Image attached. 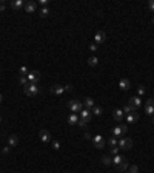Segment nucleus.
Segmentation results:
<instances>
[{
    "mask_svg": "<svg viewBox=\"0 0 154 173\" xmlns=\"http://www.w3.org/2000/svg\"><path fill=\"white\" fill-rule=\"evenodd\" d=\"M23 91H25V94H26V96L34 97V96H37V94H39L40 88L37 87V83H28V85H25Z\"/></svg>",
    "mask_w": 154,
    "mask_h": 173,
    "instance_id": "nucleus-1",
    "label": "nucleus"
},
{
    "mask_svg": "<svg viewBox=\"0 0 154 173\" xmlns=\"http://www.w3.org/2000/svg\"><path fill=\"white\" fill-rule=\"evenodd\" d=\"M68 108H70L72 113H77V114H79V113L83 110V104H82L80 101H77V99H72V101L68 102Z\"/></svg>",
    "mask_w": 154,
    "mask_h": 173,
    "instance_id": "nucleus-2",
    "label": "nucleus"
},
{
    "mask_svg": "<svg viewBox=\"0 0 154 173\" xmlns=\"http://www.w3.org/2000/svg\"><path fill=\"white\" fill-rule=\"evenodd\" d=\"M126 131H128V127H126L125 124H122V125H117V127H114V128L111 130L112 136H114V137H119V139L126 135Z\"/></svg>",
    "mask_w": 154,
    "mask_h": 173,
    "instance_id": "nucleus-3",
    "label": "nucleus"
},
{
    "mask_svg": "<svg viewBox=\"0 0 154 173\" xmlns=\"http://www.w3.org/2000/svg\"><path fill=\"white\" fill-rule=\"evenodd\" d=\"M117 147L122 148V150H129L131 147H133V141H131L129 137L123 136V137H120V139H119V144H117Z\"/></svg>",
    "mask_w": 154,
    "mask_h": 173,
    "instance_id": "nucleus-4",
    "label": "nucleus"
},
{
    "mask_svg": "<svg viewBox=\"0 0 154 173\" xmlns=\"http://www.w3.org/2000/svg\"><path fill=\"white\" fill-rule=\"evenodd\" d=\"M39 137H40V141H42L43 144L51 142V139H52L51 133H49L48 130H40V131H39Z\"/></svg>",
    "mask_w": 154,
    "mask_h": 173,
    "instance_id": "nucleus-5",
    "label": "nucleus"
},
{
    "mask_svg": "<svg viewBox=\"0 0 154 173\" xmlns=\"http://www.w3.org/2000/svg\"><path fill=\"white\" fill-rule=\"evenodd\" d=\"M93 144L96 148H103L105 147V139L102 137V135H94L93 136Z\"/></svg>",
    "mask_w": 154,
    "mask_h": 173,
    "instance_id": "nucleus-6",
    "label": "nucleus"
},
{
    "mask_svg": "<svg viewBox=\"0 0 154 173\" xmlns=\"http://www.w3.org/2000/svg\"><path fill=\"white\" fill-rule=\"evenodd\" d=\"M26 77H28V83H37L40 81V73L37 70H34V71H29Z\"/></svg>",
    "mask_w": 154,
    "mask_h": 173,
    "instance_id": "nucleus-7",
    "label": "nucleus"
},
{
    "mask_svg": "<svg viewBox=\"0 0 154 173\" xmlns=\"http://www.w3.org/2000/svg\"><path fill=\"white\" fill-rule=\"evenodd\" d=\"M128 105H131L134 110H137L140 105H142V99H140L139 96H133V97H129V99H128Z\"/></svg>",
    "mask_w": 154,
    "mask_h": 173,
    "instance_id": "nucleus-8",
    "label": "nucleus"
},
{
    "mask_svg": "<svg viewBox=\"0 0 154 173\" xmlns=\"http://www.w3.org/2000/svg\"><path fill=\"white\" fill-rule=\"evenodd\" d=\"M145 113H147L148 116H153L154 114V101L153 99L147 101V104H145Z\"/></svg>",
    "mask_w": 154,
    "mask_h": 173,
    "instance_id": "nucleus-9",
    "label": "nucleus"
},
{
    "mask_svg": "<svg viewBox=\"0 0 154 173\" xmlns=\"http://www.w3.org/2000/svg\"><path fill=\"white\" fill-rule=\"evenodd\" d=\"M105 39H106V34L103 33V31H97L96 34H94V43H103L105 42Z\"/></svg>",
    "mask_w": 154,
    "mask_h": 173,
    "instance_id": "nucleus-10",
    "label": "nucleus"
},
{
    "mask_svg": "<svg viewBox=\"0 0 154 173\" xmlns=\"http://www.w3.org/2000/svg\"><path fill=\"white\" fill-rule=\"evenodd\" d=\"M79 118L80 119H85V121H91V118H93V113H91V110H88V108H83L82 111L79 113Z\"/></svg>",
    "mask_w": 154,
    "mask_h": 173,
    "instance_id": "nucleus-11",
    "label": "nucleus"
},
{
    "mask_svg": "<svg viewBox=\"0 0 154 173\" xmlns=\"http://www.w3.org/2000/svg\"><path fill=\"white\" fill-rule=\"evenodd\" d=\"M51 93L52 94H56V96H60L65 93V87H62V85H54L51 87Z\"/></svg>",
    "mask_w": 154,
    "mask_h": 173,
    "instance_id": "nucleus-12",
    "label": "nucleus"
},
{
    "mask_svg": "<svg viewBox=\"0 0 154 173\" xmlns=\"http://www.w3.org/2000/svg\"><path fill=\"white\" fill-rule=\"evenodd\" d=\"M123 114H125V113H123V110H120V108H116L114 111H112V118H114L117 122H120L122 119H123Z\"/></svg>",
    "mask_w": 154,
    "mask_h": 173,
    "instance_id": "nucleus-13",
    "label": "nucleus"
},
{
    "mask_svg": "<svg viewBox=\"0 0 154 173\" xmlns=\"http://www.w3.org/2000/svg\"><path fill=\"white\" fill-rule=\"evenodd\" d=\"M137 121H139V114L136 113V111L126 114V122H128V124H134V122H137Z\"/></svg>",
    "mask_w": 154,
    "mask_h": 173,
    "instance_id": "nucleus-14",
    "label": "nucleus"
},
{
    "mask_svg": "<svg viewBox=\"0 0 154 173\" xmlns=\"http://www.w3.org/2000/svg\"><path fill=\"white\" fill-rule=\"evenodd\" d=\"M10 5H11V8H12V10H22V8H23V5H25V3H23V0H12V2L10 3Z\"/></svg>",
    "mask_w": 154,
    "mask_h": 173,
    "instance_id": "nucleus-15",
    "label": "nucleus"
},
{
    "mask_svg": "<svg viewBox=\"0 0 154 173\" xmlns=\"http://www.w3.org/2000/svg\"><path fill=\"white\" fill-rule=\"evenodd\" d=\"M79 114L77 113H71L70 116H68V124H70V125H76L77 122H79Z\"/></svg>",
    "mask_w": 154,
    "mask_h": 173,
    "instance_id": "nucleus-16",
    "label": "nucleus"
},
{
    "mask_svg": "<svg viewBox=\"0 0 154 173\" xmlns=\"http://www.w3.org/2000/svg\"><path fill=\"white\" fill-rule=\"evenodd\" d=\"M35 10H37V3L35 2H28L25 5V11L26 12H35Z\"/></svg>",
    "mask_w": 154,
    "mask_h": 173,
    "instance_id": "nucleus-17",
    "label": "nucleus"
},
{
    "mask_svg": "<svg viewBox=\"0 0 154 173\" xmlns=\"http://www.w3.org/2000/svg\"><path fill=\"white\" fill-rule=\"evenodd\" d=\"M93 107H96V105H94V99L93 97H87V99L83 101V108L93 110Z\"/></svg>",
    "mask_w": 154,
    "mask_h": 173,
    "instance_id": "nucleus-18",
    "label": "nucleus"
},
{
    "mask_svg": "<svg viewBox=\"0 0 154 173\" xmlns=\"http://www.w3.org/2000/svg\"><path fill=\"white\" fill-rule=\"evenodd\" d=\"M129 81L128 79H120V82H119V87H120V90H123V91H126V90H129Z\"/></svg>",
    "mask_w": 154,
    "mask_h": 173,
    "instance_id": "nucleus-19",
    "label": "nucleus"
},
{
    "mask_svg": "<svg viewBox=\"0 0 154 173\" xmlns=\"http://www.w3.org/2000/svg\"><path fill=\"white\" fill-rule=\"evenodd\" d=\"M128 167H129V162H128V159H125V161H122L116 168H117L119 172H126V170H128Z\"/></svg>",
    "mask_w": 154,
    "mask_h": 173,
    "instance_id": "nucleus-20",
    "label": "nucleus"
},
{
    "mask_svg": "<svg viewBox=\"0 0 154 173\" xmlns=\"http://www.w3.org/2000/svg\"><path fill=\"white\" fill-rule=\"evenodd\" d=\"M125 156H122V155H116V156L114 158H112V164H111V165H114V167H117V165H119V164L122 162V161H125Z\"/></svg>",
    "mask_w": 154,
    "mask_h": 173,
    "instance_id": "nucleus-21",
    "label": "nucleus"
},
{
    "mask_svg": "<svg viewBox=\"0 0 154 173\" xmlns=\"http://www.w3.org/2000/svg\"><path fill=\"white\" fill-rule=\"evenodd\" d=\"M8 141H10V147H16V145L19 144V137H17L16 135H11Z\"/></svg>",
    "mask_w": 154,
    "mask_h": 173,
    "instance_id": "nucleus-22",
    "label": "nucleus"
},
{
    "mask_svg": "<svg viewBox=\"0 0 154 173\" xmlns=\"http://www.w3.org/2000/svg\"><path fill=\"white\" fill-rule=\"evenodd\" d=\"M97 64H99V59L96 56H93V57H89V59H88V65L89 66H96Z\"/></svg>",
    "mask_w": 154,
    "mask_h": 173,
    "instance_id": "nucleus-23",
    "label": "nucleus"
},
{
    "mask_svg": "<svg viewBox=\"0 0 154 173\" xmlns=\"http://www.w3.org/2000/svg\"><path fill=\"white\" fill-rule=\"evenodd\" d=\"M91 113L94 114V116H102L103 110H102L100 107H93V110H91Z\"/></svg>",
    "mask_w": 154,
    "mask_h": 173,
    "instance_id": "nucleus-24",
    "label": "nucleus"
},
{
    "mask_svg": "<svg viewBox=\"0 0 154 173\" xmlns=\"http://www.w3.org/2000/svg\"><path fill=\"white\" fill-rule=\"evenodd\" d=\"M49 8L48 6H45V8H42V10H40V17H48L49 16Z\"/></svg>",
    "mask_w": 154,
    "mask_h": 173,
    "instance_id": "nucleus-25",
    "label": "nucleus"
},
{
    "mask_svg": "<svg viewBox=\"0 0 154 173\" xmlns=\"http://www.w3.org/2000/svg\"><path fill=\"white\" fill-rule=\"evenodd\" d=\"M108 144H110L111 147H117V144H119V141H117V137H114V136H111L110 139H108Z\"/></svg>",
    "mask_w": 154,
    "mask_h": 173,
    "instance_id": "nucleus-26",
    "label": "nucleus"
},
{
    "mask_svg": "<svg viewBox=\"0 0 154 173\" xmlns=\"http://www.w3.org/2000/svg\"><path fill=\"white\" fill-rule=\"evenodd\" d=\"M102 164H105V165H111V164H112V158L111 156H103L102 158Z\"/></svg>",
    "mask_w": 154,
    "mask_h": 173,
    "instance_id": "nucleus-27",
    "label": "nucleus"
},
{
    "mask_svg": "<svg viewBox=\"0 0 154 173\" xmlns=\"http://www.w3.org/2000/svg\"><path fill=\"white\" fill-rule=\"evenodd\" d=\"M88 121H85V119H79V122H77V125L79 127H82V128H87V125H88Z\"/></svg>",
    "mask_w": 154,
    "mask_h": 173,
    "instance_id": "nucleus-28",
    "label": "nucleus"
},
{
    "mask_svg": "<svg viewBox=\"0 0 154 173\" xmlns=\"http://www.w3.org/2000/svg\"><path fill=\"white\" fill-rule=\"evenodd\" d=\"M133 111H136V110L131 107V105H125L123 107V113H126V114H129V113H133Z\"/></svg>",
    "mask_w": 154,
    "mask_h": 173,
    "instance_id": "nucleus-29",
    "label": "nucleus"
},
{
    "mask_svg": "<svg viewBox=\"0 0 154 173\" xmlns=\"http://www.w3.org/2000/svg\"><path fill=\"white\" fill-rule=\"evenodd\" d=\"M19 73H20V76H28V68L26 66H20V70H19Z\"/></svg>",
    "mask_w": 154,
    "mask_h": 173,
    "instance_id": "nucleus-30",
    "label": "nucleus"
},
{
    "mask_svg": "<svg viewBox=\"0 0 154 173\" xmlns=\"http://www.w3.org/2000/svg\"><path fill=\"white\" fill-rule=\"evenodd\" d=\"M19 83H22V85H28V77H26V76H20L19 77Z\"/></svg>",
    "mask_w": 154,
    "mask_h": 173,
    "instance_id": "nucleus-31",
    "label": "nucleus"
},
{
    "mask_svg": "<svg viewBox=\"0 0 154 173\" xmlns=\"http://www.w3.org/2000/svg\"><path fill=\"white\" fill-rule=\"evenodd\" d=\"M119 147H111V150H110V153L112 155V156H116V155H119Z\"/></svg>",
    "mask_w": 154,
    "mask_h": 173,
    "instance_id": "nucleus-32",
    "label": "nucleus"
},
{
    "mask_svg": "<svg viewBox=\"0 0 154 173\" xmlns=\"http://www.w3.org/2000/svg\"><path fill=\"white\" fill-rule=\"evenodd\" d=\"M145 93H147V90H145V87H139V88H137V94H139V97H140V96H143Z\"/></svg>",
    "mask_w": 154,
    "mask_h": 173,
    "instance_id": "nucleus-33",
    "label": "nucleus"
},
{
    "mask_svg": "<svg viewBox=\"0 0 154 173\" xmlns=\"http://www.w3.org/2000/svg\"><path fill=\"white\" fill-rule=\"evenodd\" d=\"M128 168H129V170H128L129 173H137V172H139V167H137V165H129Z\"/></svg>",
    "mask_w": 154,
    "mask_h": 173,
    "instance_id": "nucleus-34",
    "label": "nucleus"
},
{
    "mask_svg": "<svg viewBox=\"0 0 154 173\" xmlns=\"http://www.w3.org/2000/svg\"><path fill=\"white\" fill-rule=\"evenodd\" d=\"M148 10L151 12H154V0H149L148 2Z\"/></svg>",
    "mask_w": 154,
    "mask_h": 173,
    "instance_id": "nucleus-35",
    "label": "nucleus"
},
{
    "mask_svg": "<svg viewBox=\"0 0 154 173\" xmlns=\"http://www.w3.org/2000/svg\"><path fill=\"white\" fill-rule=\"evenodd\" d=\"M52 147H54V150H60V142L54 141V142H52Z\"/></svg>",
    "mask_w": 154,
    "mask_h": 173,
    "instance_id": "nucleus-36",
    "label": "nucleus"
},
{
    "mask_svg": "<svg viewBox=\"0 0 154 173\" xmlns=\"http://www.w3.org/2000/svg\"><path fill=\"white\" fill-rule=\"evenodd\" d=\"M10 150H11L10 145H8V147H3V148H2V153H3V155H8V153H10Z\"/></svg>",
    "mask_w": 154,
    "mask_h": 173,
    "instance_id": "nucleus-37",
    "label": "nucleus"
},
{
    "mask_svg": "<svg viewBox=\"0 0 154 173\" xmlns=\"http://www.w3.org/2000/svg\"><path fill=\"white\" fill-rule=\"evenodd\" d=\"M89 51H97V43H91L89 45Z\"/></svg>",
    "mask_w": 154,
    "mask_h": 173,
    "instance_id": "nucleus-38",
    "label": "nucleus"
},
{
    "mask_svg": "<svg viewBox=\"0 0 154 173\" xmlns=\"http://www.w3.org/2000/svg\"><path fill=\"white\" fill-rule=\"evenodd\" d=\"M83 137H85V139H87V141H89V139H93V135H91V133H85V135H83Z\"/></svg>",
    "mask_w": 154,
    "mask_h": 173,
    "instance_id": "nucleus-39",
    "label": "nucleus"
},
{
    "mask_svg": "<svg viewBox=\"0 0 154 173\" xmlns=\"http://www.w3.org/2000/svg\"><path fill=\"white\" fill-rule=\"evenodd\" d=\"M5 10H6V5H5V3H2V2H0V12H3Z\"/></svg>",
    "mask_w": 154,
    "mask_h": 173,
    "instance_id": "nucleus-40",
    "label": "nucleus"
},
{
    "mask_svg": "<svg viewBox=\"0 0 154 173\" xmlns=\"http://www.w3.org/2000/svg\"><path fill=\"white\" fill-rule=\"evenodd\" d=\"M65 91H72V85H65Z\"/></svg>",
    "mask_w": 154,
    "mask_h": 173,
    "instance_id": "nucleus-41",
    "label": "nucleus"
},
{
    "mask_svg": "<svg viewBox=\"0 0 154 173\" xmlns=\"http://www.w3.org/2000/svg\"><path fill=\"white\" fill-rule=\"evenodd\" d=\"M40 5H43V8L48 5V0H40Z\"/></svg>",
    "mask_w": 154,
    "mask_h": 173,
    "instance_id": "nucleus-42",
    "label": "nucleus"
},
{
    "mask_svg": "<svg viewBox=\"0 0 154 173\" xmlns=\"http://www.w3.org/2000/svg\"><path fill=\"white\" fill-rule=\"evenodd\" d=\"M2 102H3V96L0 94V104H2Z\"/></svg>",
    "mask_w": 154,
    "mask_h": 173,
    "instance_id": "nucleus-43",
    "label": "nucleus"
},
{
    "mask_svg": "<svg viewBox=\"0 0 154 173\" xmlns=\"http://www.w3.org/2000/svg\"><path fill=\"white\" fill-rule=\"evenodd\" d=\"M0 124H2V116H0Z\"/></svg>",
    "mask_w": 154,
    "mask_h": 173,
    "instance_id": "nucleus-44",
    "label": "nucleus"
},
{
    "mask_svg": "<svg viewBox=\"0 0 154 173\" xmlns=\"http://www.w3.org/2000/svg\"><path fill=\"white\" fill-rule=\"evenodd\" d=\"M153 23H154V17H153Z\"/></svg>",
    "mask_w": 154,
    "mask_h": 173,
    "instance_id": "nucleus-45",
    "label": "nucleus"
},
{
    "mask_svg": "<svg viewBox=\"0 0 154 173\" xmlns=\"http://www.w3.org/2000/svg\"><path fill=\"white\" fill-rule=\"evenodd\" d=\"M126 173H129V172H126Z\"/></svg>",
    "mask_w": 154,
    "mask_h": 173,
    "instance_id": "nucleus-46",
    "label": "nucleus"
},
{
    "mask_svg": "<svg viewBox=\"0 0 154 173\" xmlns=\"http://www.w3.org/2000/svg\"><path fill=\"white\" fill-rule=\"evenodd\" d=\"M153 122H154V121H153Z\"/></svg>",
    "mask_w": 154,
    "mask_h": 173,
    "instance_id": "nucleus-47",
    "label": "nucleus"
}]
</instances>
